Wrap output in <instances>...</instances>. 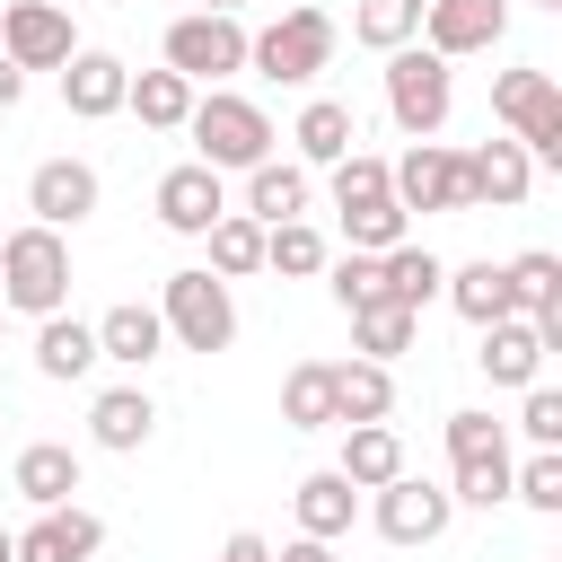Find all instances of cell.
<instances>
[{
  "mask_svg": "<svg viewBox=\"0 0 562 562\" xmlns=\"http://www.w3.org/2000/svg\"><path fill=\"white\" fill-rule=\"evenodd\" d=\"M0 307L9 316H61L70 307V237L61 228H9L0 237Z\"/></svg>",
  "mask_w": 562,
  "mask_h": 562,
  "instance_id": "cell-1",
  "label": "cell"
},
{
  "mask_svg": "<svg viewBox=\"0 0 562 562\" xmlns=\"http://www.w3.org/2000/svg\"><path fill=\"white\" fill-rule=\"evenodd\" d=\"M184 132H193V158H202L211 176H228V167L246 176V167H263V158H272V114H263L255 97H237V88L193 97Z\"/></svg>",
  "mask_w": 562,
  "mask_h": 562,
  "instance_id": "cell-2",
  "label": "cell"
},
{
  "mask_svg": "<svg viewBox=\"0 0 562 562\" xmlns=\"http://www.w3.org/2000/svg\"><path fill=\"white\" fill-rule=\"evenodd\" d=\"M334 44H342V26H334L316 0H299V9H281L272 26L246 35V70H263V79H281V88H307V79L334 61Z\"/></svg>",
  "mask_w": 562,
  "mask_h": 562,
  "instance_id": "cell-3",
  "label": "cell"
},
{
  "mask_svg": "<svg viewBox=\"0 0 562 562\" xmlns=\"http://www.w3.org/2000/svg\"><path fill=\"white\" fill-rule=\"evenodd\" d=\"M386 114H395L404 140H439L448 114H457V70L439 53H422V44L386 53Z\"/></svg>",
  "mask_w": 562,
  "mask_h": 562,
  "instance_id": "cell-4",
  "label": "cell"
},
{
  "mask_svg": "<svg viewBox=\"0 0 562 562\" xmlns=\"http://www.w3.org/2000/svg\"><path fill=\"white\" fill-rule=\"evenodd\" d=\"M158 325H167V342H184V351H228V342H237V299H228L220 272L184 263V272H167V290H158Z\"/></svg>",
  "mask_w": 562,
  "mask_h": 562,
  "instance_id": "cell-5",
  "label": "cell"
},
{
  "mask_svg": "<svg viewBox=\"0 0 562 562\" xmlns=\"http://www.w3.org/2000/svg\"><path fill=\"white\" fill-rule=\"evenodd\" d=\"M492 114L527 149V167H562V88H553V70H501L492 79Z\"/></svg>",
  "mask_w": 562,
  "mask_h": 562,
  "instance_id": "cell-6",
  "label": "cell"
},
{
  "mask_svg": "<svg viewBox=\"0 0 562 562\" xmlns=\"http://www.w3.org/2000/svg\"><path fill=\"white\" fill-rule=\"evenodd\" d=\"M167 70H176L184 88H220L228 70H246V26L220 18V9H184V18L167 26Z\"/></svg>",
  "mask_w": 562,
  "mask_h": 562,
  "instance_id": "cell-7",
  "label": "cell"
},
{
  "mask_svg": "<svg viewBox=\"0 0 562 562\" xmlns=\"http://www.w3.org/2000/svg\"><path fill=\"white\" fill-rule=\"evenodd\" d=\"M386 193L395 211H465V149H439V140H413L395 167H386Z\"/></svg>",
  "mask_w": 562,
  "mask_h": 562,
  "instance_id": "cell-8",
  "label": "cell"
},
{
  "mask_svg": "<svg viewBox=\"0 0 562 562\" xmlns=\"http://www.w3.org/2000/svg\"><path fill=\"white\" fill-rule=\"evenodd\" d=\"M369 518H378V536H386V544H439V536H448V518H457V501H448V483L395 474V483H378V492H369Z\"/></svg>",
  "mask_w": 562,
  "mask_h": 562,
  "instance_id": "cell-9",
  "label": "cell"
},
{
  "mask_svg": "<svg viewBox=\"0 0 562 562\" xmlns=\"http://www.w3.org/2000/svg\"><path fill=\"white\" fill-rule=\"evenodd\" d=\"M70 53H79V35H70L61 0H9L0 9V61L9 70H61Z\"/></svg>",
  "mask_w": 562,
  "mask_h": 562,
  "instance_id": "cell-10",
  "label": "cell"
},
{
  "mask_svg": "<svg viewBox=\"0 0 562 562\" xmlns=\"http://www.w3.org/2000/svg\"><path fill=\"white\" fill-rule=\"evenodd\" d=\"M509 35V0H422V53H439L448 70L465 61V53H492Z\"/></svg>",
  "mask_w": 562,
  "mask_h": 562,
  "instance_id": "cell-11",
  "label": "cell"
},
{
  "mask_svg": "<svg viewBox=\"0 0 562 562\" xmlns=\"http://www.w3.org/2000/svg\"><path fill=\"white\" fill-rule=\"evenodd\" d=\"M97 167L88 158H44L35 176H26V211H35V228H79L88 211H97Z\"/></svg>",
  "mask_w": 562,
  "mask_h": 562,
  "instance_id": "cell-12",
  "label": "cell"
},
{
  "mask_svg": "<svg viewBox=\"0 0 562 562\" xmlns=\"http://www.w3.org/2000/svg\"><path fill=\"white\" fill-rule=\"evenodd\" d=\"M527 193H536V167H527L518 140H483V149H465V211H518Z\"/></svg>",
  "mask_w": 562,
  "mask_h": 562,
  "instance_id": "cell-13",
  "label": "cell"
},
{
  "mask_svg": "<svg viewBox=\"0 0 562 562\" xmlns=\"http://www.w3.org/2000/svg\"><path fill=\"white\" fill-rule=\"evenodd\" d=\"M149 202H158V228H176V237H202V228H211V220L228 211V193H220V176H211L202 158H184V167H167Z\"/></svg>",
  "mask_w": 562,
  "mask_h": 562,
  "instance_id": "cell-14",
  "label": "cell"
},
{
  "mask_svg": "<svg viewBox=\"0 0 562 562\" xmlns=\"http://www.w3.org/2000/svg\"><path fill=\"white\" fill-rule=\"evenodd\" d=\"M97 544H105V518L97 509H35V527L18 536V562H97Z\"/></svg>",
  "mask_w": 562,
  "mask_h": 562,
  "instance_id": "cell-15",
  "label": "cell"
},
{
  "mask_svg": "<svg viewBox=\"0 0 562 562\" xmlns=\"http://www.w3.org/2000/svg\"><path fill=\"white\" fill-rule=\"evenodd\" d=\"M123 88H132V70L114 61V53H70L61 61V105L79 114V123H105V114H123Z\"/></svg>",
  "mask_w": 562,
  "mask_h": 562,
  "instance_id": "cell-16",
  "label": "cell"
},
{
  "mask_svg": "<svg viewBox=\"0 0 562 562\" xmlns=\"http://www.w3.org/2000/svg\"><path fill=\"white\" fill-rule=\"evenodd\" d=\"M474 369L492 378V386H544L536 369H544V334L527 325V316H501V325H483V351H474Z\"/></svg>",
  "mask_w": 562,
  "mask_h": 562,
  "instance_id": "cell-17",
  "label": "cell"
},
{
  "mask_svg": "<svg viewBox=\"0 0 562 562\" xmlns=\"http://www.w3.org/2000/svg\"><path fill=\"white\" fill-rule=\"evenodd\" d=\"M9 483H18V501H35V509H70V492H79V448H70V439H26L18 465H9Z\"/></svg>",
  "mask_w": 562,
  "mask_h": 562,
  "instance_id": "cell-18",
  "label": "cell"
},
{
  "mask_svg": "<svg viewBox=\"0 0 562 562\" xmlns=\"http://www.w3.org/2000/svg\"><path fill=\"white\" fill-rule=\"evenodd\" d=\"M158 351H167V325H158V307L123 299V307H105V316H97V360H114V369H149Z\"/></svg>",
  "mask_w": 562,
  "mask_h": 562,
  "instance_id": "cell-19",
  "label": "cell"
},
{
  "mask_svg": "<svg viewBox=\"0 0 562 562\" xmlns=\"http://www.w3.org/2000/svg\"><path fill=\"white\" fill-rule=\"evenodd\" d=\"M149 430H158V404H149V386H105V395L88 404V439H97V448H114V457L149 448Z\"/></svg>",
  "mask_w": 562,
  "mask_h": 562,
  "instance_id": "cell-20",
  "label": "cell"
},
{
  "mask_svg": "<svg viewBox=\"0 0 562 562\" xmlns=\"http://www.w3.org/2000/svg\"><path fill=\"white\" fill-rule=\"evenodd\" d=\"M334 474H342L351 492H378V483H395V474H404V439H395V422H351V430H342V457H334Z\"/></svg>",
  "mask_w": 562,
  "mask_h": 562,
  "instance_id": "cell-21",
  "label": "cell"
},
{
  "mask_svg": "<svg viewBox=\"0 0 562 562\" xmlns=\"http://www.w3.org/2000/svg\"><path fill=\"white\" fill-rule=\"evenodd\" d=\"M307 167L299 158H263V167H246V220H263V228H281V220H307Z\"/></svg>",
  "mask_w": 562,
  "mask_h": 562,
  "instance_id": "cell-22",
  "label": "cell"
},
{
  "mask_svg": "<svg viewBox=\"0 0 562 562\" xmlns=\"http://www.w3.org/2000/svg\"><path fill=\"white\" fill-rule=\"evenodd\" d=\"M290 509H299V536H316V544H342L351 536V518H360V492L325 465V474H307L299 492H290Z\"/></svg>",
  "mask_w": 562,
  "mask_h": 562,
  "instance_id": "cell-23",
  "label": "cell"
},
{
  "mask_svg": "<svg viewBox=\"0 0 562 562\" xmlns=\"http://www.w3.org/2000/svg\"><path fill=\"white\" fill-rule=\"evenodd\" d=\"M290 140H299V167H334V158H351L360 123H351V105H342V97H307V105H299V123H290Z\"/></svg>",
  "mask_w": 562,
  "mask_h": 562,
  "instance_id": "cell-24",
  "label": "cell"
},
{
  "mask_svg": "<svg viewBox=\"0 0 562 562\" xmlns=\"http://www.w3.org/2000/svg\"><path fill=\"white\" fill-rule=\"evenodd\" d=\"M501 281H509V316H527V325L562 316V255L527 246V255H509V263H501Z\"/></svg>",
  "mask_w": 562,
  "mask_h": 562,
  "instance_id": "cell-25",
  "label": "cell"
},
{
  "mask_svg": "<svg viewBox=\"0 0 562 562\" xmlns=\"http://www.w3.org/2000/svg\"><path fill=\"white\" fill-rule=\"evenodd\" d=\"M395 413V369L386 360H334V422H386Z\"/></svg>",
  "mask_w": 562,
  "mask_h": 562,
  "instance_id": "cell-26",
  "label": "cell"
},
{
  "mask_svg": "<svg viewBox=\"0 0 562 562\" xmlns=\"http://www.w3.org/2000/svg\"><path fill=\"white\" fill-rule=\"evenodd\" d=\"M378 281H386V299H395V307H413V316H422V307L439 299L448 263H439L430 246H413V237H404V246H386V255H378Z\"/></svg>",
  "mask_w": 562,
  "mask_h": 562,
  "instance_id": "cell-27",
  "label": "cell"
},
{
  "mask_svg": "<svg viewBox=\"0 0 562 562\" xmlns=\"http://www.w3.org/2000/svg\"><path fill=\"white\" fill-rule=\"evenodd\" d=\"M439 299H448V307H457L474 334L509 316V281H501V263H492V255H483V263H457V272L439 281Z\"/></svg>",
  "mask_w": 562,
  "mask_h": 562,
  "instance_id": "cell-28",
  "label": "cell"
},
{
  "mask_svg": "<svg viewBox=\"0 0 562 562\" xmlns=\"http://www.w3.org/2000/svg\"><path fill=\"white\" fill-rule=\"evenodd\" d=\"M35 369H44L53 386L88 378V369H97V325H79V316H44V325H35Z\"/></svg>",
  "mask_w": 562,
  "mask_h": 562,
  "instance_id": "cell-29",
  "label": "cell"
},
{
  "mask_svg": "<svg viewBox=\"0 0 562 562\" xmlns=\"http://www.w3.org/2000/svg\"><path fill=\"white\" fill-rule=\"evenodd\" d=\"M193 97H202V88H184V79H176L167 61H158V70H132V88H123V105H132V114H140L149 132H184Z\"/></svg>",
  "mask_w": 562,
  "mask_h": 562,
  "instance_id": "cell-30",
  "label": "cell"
},
{
  "mask_svg": "<svg viewBox=\"0 0 562 562\" xmlns=\"http://www.w3.org/2000/svg\"><path fill=\"white\" fill-rule=\"evenodd\" d=\"M202 237H211V263H202V272H220V281H246V272H263V220H246V211H220Z\"/></svg>",
  "mask_w": 562,
  "mask_h": 562,
  "instance_id": "cell-31",
  "label": "cell"
},
{
  "mask_svg": "<svg viewBox=\"0 0 562 562\" xmlns=\"http://www.w3.org/2000/svg\"><path fill=\"white\" fill-rule=\"evenodd\" d=\"M281 422L290 430H325L334 422V360H299L281 378Z\"/></svg>",
  "mask_w": 562,
  "mask_h": 562,
  "instance_id": "cell-32",
  "label": "cell"
},
{
  "mask_svg": "<svg viewBox=\"0 0 562 562\" xmlns=\"http://www.w3.org/2000/svg\"><path fill=\"white\" fill-rule=\"evenodd\" d=\"M413 334H422V316H413V307H395V299L351 307V342H360V360H395V351H413Z\"/></svg>",
  "mask_w": 562,
  "mask_h": 562,
  "instance_id": "cell-33",
  "label": "cell"
},
{
  "mask_svg": "<svg viewBox=\"0 0 562 562\" xmlns=\"http://www.w3.org/2000/svg\"><path fill=\"white\" fill-rule=\"evenodd\" d=\"M325 176H334V211H342V220H351V211H378V202H395V193H386V158H369V149L334 158Z\"/></svg>",
  "mask_w": 562,
  "mask_h": 562,
  "instance_id": "cell-34",
  "label": "cell"
},
{
  "mask_svg": "<svg viewBox=\"0 0 562 562\" xmlns=\"http://www.w3.org/2000/svg\"><path fill=\"white\" fill-rule=\"evenodd\" d=\"M263 263H272V272H290V281H307V272H325V263H334V246H325L307 220H281V228H263Z\"/></svg>",
  "mask_w": 562,
  "mask_h": 562,
  "instance_id": "cell-35",
  "label": "cell"
},
{
  "mask_svg": "<svg viewBox=\"0 0 562 562\" xmlns=\"http://www.w3.org/2000/svg\"><path fill=\"white\" fill-rule=\"evenodd\" d=\"M351 35H360L369 53H404V44L422 35V0H360Z\"/></svg>",
  "mask_w": 562,
  "mask_h": 562,
  "instance_id": "cell-36",
  "label": "cell"
},
{
  "mask_svg": "<svg viewBox=\"0 0 562 562\" xmlns=\"http://www.w3.org/2000/svg\"><path fill=\"white\" fill-rule=\"evenodd\" d=\"M448 501H457V509H501V501H509V448L457 465V474H448Z\"/></svg>",
  "mask_w": 562,
  "mask_h": 562,
  "instance_id": "cell-37",
  "label": "cell"
},
{
  "mask_svg": "<svg viewBox=\"0 0 562 562\" xmlns=\"http://www.w3.org/2000/svg\"><path fill=\"white\" fill-rule=\"evenodd\" d=\"M509 501H527V509H562V448H536L527 465H509Z\"/></svg>",
  "mask_w": 562,
  "mask_h": 562,
  "instance_id": "cell-38",
  "label": "cell"
},
{
  "mask_svg": "<svg viewBox=\"0 0 562 562\" xmlns=\"http://www.w3.org/2000/svg\"><path fill=\"white\" fill-rule=\"evenodd\" d=\"M325 272H334L325 290H334V307H342V316H351V307H378V299H386V281H378V255H334Z\"/></svg>",
  "mask_w": 562,
  "mask_h": 562,
  "instance_id": "cell-39",
  "label": "cell"
},
{
  "mask_svg": "<svg viewBox=\"0 0 562 562\" xmlns=\"http://www.w3.org/2000/svg\"><path fill=\"white\" fill-rule=\"evenodd\" d=\"M404 228H413V220H404L395 202H378V211H351V220H342L351 255H386V246H404Z\"/></svg>",
  "mask_w": 562,
  "mask_h": 562,
  "instance_id": "cell-40",
  "label": "cell"
},
{
  "mask_svg": "<svg viewBox=\"0 0 562 562\" xmlns=\"http://www.w3.org/2000/svg\"><path fill=\"white\" fill-rule=\"evenodd\" d=\"M501 422L492 413H448V465H474V457H501Z\"/></svg>",
  "mask_w": 562,
  "mask_h": 562,
  "instance_id": "cell-41",
  "label": "cell"
},
{
  "mask_svg": "<svg viewBox=\"0 0 562 562\" xmlns=\"http://www.w3.org/2000/svg\"><path fill=\"white\" fill-rule=\"evenodd\" d=\"M518 430H527L536 448H562V395H553V386H527V404H518Z\"/></svg>",
  "mask_w": 562,
  "mask_h": 562,
  "instance_id": "cell-42",
  "label": "cell"
},
{
  "mask_svg": "<svg viewBox=\"0 0 562 562\" xmlns=\"http://www.w3.org/2000/svg\"><path fill=\"white\" fill-rule=\"evenodd\" d=\"M220 562H272V544H263V536H255V527H237V536H228V544H220Z\"/></svg>",
  "mask_w": 562,
  "mask_h": 562,
  "instance_id": "cell-43",
  "label": "cell"
},
{
  "mask_svg": "<svg viewBox=\"0 0 562 562\" xmlns=\"http://www.w3.org/2000/svg\"><path fill=\"white\" fill-rule=\"evenodd\" d=\"M272 562H334V544H316V536H290Z\"/></svg>",
  "mask_w": 562,
  "mask_h": 562,
  "instance_id": "cell-44",
  "label": "cell"
},
{
  "mask_svg": "<svg viewBox=\"0 0 562 562\" xmlns=\"http://www.w3.org/2000/svg\"><path fill=\"white\" fill-rule=\"evenodd\" d=\"M18 97H26V70H9V61H0V114H9Z\"/></svg>",
  "mask_w": 562,
  "mask_h": 562,
  "instance_id": "cell-45",
  "label": "cell"
},
{
  "mask_svg": "<svg viewBox=\"0 0 562 562\" xmlns=\"http://www.w3.org/2000/svg\"><path fill=\"white\" fill-rule=\"evenodd\" d=\"M0 562H18V536H9V527H0Z\"/></svg>",
  "mask_w": 562,
  "mask_h": 562,
  "instance_id": "cell-46",
  "label": "cell"
},
{
  "mask_svg": "<svg viewBox=\"0 0 562 562\" xmlns=\"http://www.w3.org/2000/svg\"><path fill=\"white\" fill-rule=\"evenodd\" d=\"M202 9H220V18H237V9H246V0H202Z\"/></svg>",
  "mask_w": 562,
  "mask_h": 562,
  "instance_id": "cell-47",
  "label": "cell"
},
{
  "mask_svg": "<svg viewBox=\"0 0 562 562\" xmlns=\"http://www.w3.org/2000/svg\"><path fill=\"white\" fill-rule=\"evenodd\" d=\"M536 9H562V0H536Z\"/></svg>",
  "mask_w": 562,
  "mask_h": 562,
  "instance_id": "cell-48",
  "label": "cell"
},
{
  "mask_svg": "<svg viewBox=\"0 0 562 562\" xmlns=\"http://www.w3.org/2000/svg\"><path fill=\"white\" fill-rule=\"evenodd\" d=\"M0 334H9V307H0Z\"/></svg>",
  "mask_w": 562,
  "mask_h": 562,
  "instance_id": "cell-49",
  "label": "cell"
},
{
  "mask_svg": "<svg viewBox=\"0 0 562 562\" xmlns=\"http://www.w3.org/2000/svg\"><path fill=\"white\" fill-rule=\"evenodd\" d=\"M0 422H9V413H0Z\"/></svg>",
  "mask_w": 562,
  "mask_h": 562,
  "instance_id": "cell-50",
  "label": "cell"
}]
</instances>
